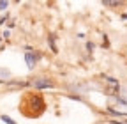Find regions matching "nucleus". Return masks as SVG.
Instances as JSON below:
<instances>
[{
    "label": "nucleus",
    "mask_w": 127,
    "mask_h": 124,
    "mask_svg": "<svg viewBox=\"0 0 127 124\" xmlns=\"http://www.w3.org/2000/svg\"><path fill=\"white\" fill-rule=\"evenodd\" d=\"M7 5H9V2H4V0H2V2H0V11H5Z\"/></svg>",
    "instance_id": "obj_7"
},
{
    "label": "nucleus",
    "mask_w": 127,
    "mask_h": 124,
    "mask_svg": "<svg viewBox=\"0 0 127 124\" xmlns=\"http://www.w3.org/2000/svg\"><path fill=\"white\" fill-rule=\"evenodd\" d=\"M122 18H124V20H127V14H124V16H122Z\"/></svg>",
    "instance_id": "obj_9"
},
{
    "label": "nucleus",
    "mask_w": 127,
    "mask_h": 124,
    "mask_svg": "<svg viewBox=\"0 0 127 124\" xmlns=\"http://www.w3.org/2000/svg\"><path fill=\"white\" fill-rule=\"evenodd\" d=\"M108 112H109L111 115H117V117H125V114H120V112H117V110H113V108H108Z\"/></svg>",
    "instance_id": "obj_5"
},
{
    "label": "nucleus",
    "mask_w": 127,
    "mask_h": 124,
    "mask_svg": "<svg viewBox=\"0 0 127 124\" xmlns=\"http://www.w3.org/2000/svg\"><path fill=\"white\" fill-rule=\"evenodd\" d=\"M113 124H127V122H124V121H111Z\"/></svg>",
    "instance_id": "obj_8"
},
{
    "label": "nucleus",
    "mask_w": 127,
    "mask_h": 124,
    "mask_svg": "<svg viewBox=\"0 0 127 124\" xmlns=\"http://www.w3.org/2000/svg\"><path fill=\"white\" fill-rule=\"evenodd\" d=\"M46 108L44 99L35 94V92H27V94L21 98V105H20V110L25 117H39Z\"/></svg>",
    "instance_id": "obj_1"
},
{
    "label": "nucleus",
    "mask_w": 127,
    "mask_h": 124,
    "mask_svg": "<svg viewBox=\"0 0 127 124\" xmlns=\"http://www.w3.org/2000/svg\"><path fill=\"white\" fill-rule=\"evenodd\" d=\"M122 2H111V0H102V5H108V7H117L120 5Z\"/></svg>",
    "instance_id": "obj_4"
},
{
    "label": "nucleus",
    "mask_w": 127,
    "mask_h": 124,
    "mask_svg": "<svg viewBox=\"0 0 127 124\" xmlns=\"http://www.w3.org/2000/svg\"><path fill=\"white\" fill-rule=\"evenodd\" d=\"M34 87L35 89H50V87H53V83L48 80V78H44V80H35L34 82Z\"/></svg>",
    "instance_id": "obj_2"
},
{
    "label": "nucleus",
    "mask_w": 127,
    "mask_h": 124,
    "mask_svg": "<svg viewBox=\"0 0 127 124\" xmlns=\"http://www.w3.org/2000/svg\"><path fill=\"white\" fill-rule=\"evenodd\" d=\"M2 121H4L5 124H16V121H12V119L7 117V115H2Z\"/></svg>",
    "instance_id": "obj_6"
},
{
    "label": "nucleus",
    "mask_w": 127,
    "mask_h": 124,
    "mask_svg": "<svg viewBox=\"0 0 127 124\" xmlns=\"http://www.w3.org/2000/svg\"><path fill=\"white\" fill-rule=\"evenodd\" d=\"M25 62H27V66H28V69H34V66H35V62H37V59L34 57V53H27L25 55Z\"/></svg>",
    "instance_id": "obj_3"
}]
</instances>
